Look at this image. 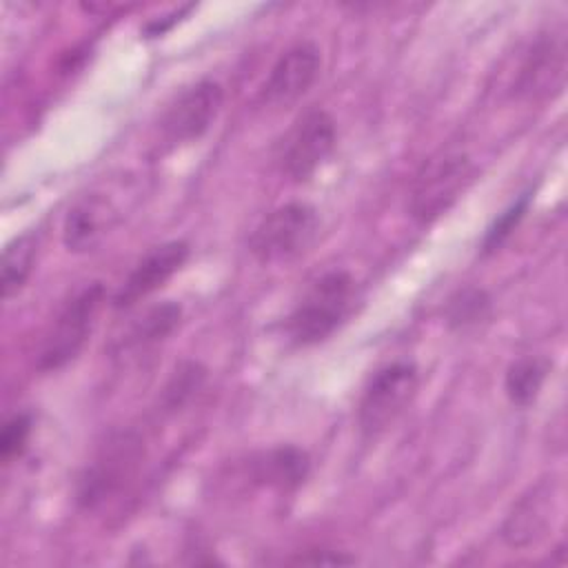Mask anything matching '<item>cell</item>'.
I'll list each match as a JSON object with an SVG mask.
<instances>
[{
    "label": "cell",
    "mask_w": 568,
    "mask_h": 568,
    "mask_svg": "<svg viewBox=\"0 0 568 568\" xmlns=\"http://www.w3.org/2000/svg\"><path fill=\"white\" fill-rule=\"evenodd\" d=\"M355 300V280L335 268L320 275L284 322V333L293 346H315L328 339L348 317Z\"/></svg>",
    "instance_id": "6da1fadb"
},
{
    "label": "cell",
    "mask_w": 568,
    "mask_h": 568,
    "mask_svg": "<svg viewBox=\"0 0 568 568\" xmlns=\"http://www.w3.org/2000/svg\"><path fill=\"white\" fill-rule=\"evenodd\" d=\"M144 462L142 437L133 430L111 433L78 477L75 499L84 510H98L118 499L138 477Z\"/></svg>",
    "instance_id": "7a4b0ae2"
},
{
    "label": "cell",
    "mask_w": 568,
    "mask_h": 568,
    "mask_svg": "<svg viewBox=\"0 0 568 568\" xmlns=\"http://www.w3.org/2000/svg\"><path fill=\"white\" fill-rule=\"evenodd\" d=\"M104 297V284L91 282L60 308L36 353V366L40 371L64 368L80 355L95 328Z\"/></svg>",
    "instance_id": "3957f363"
},
{
    "label": "cell",
    "mask_w": 568,
    "mask_h": 568,
    "mask_svg": "<svg viewBox=\"0 0 568 568\" xmlns=\"http://www.w3.org/2000/svg\"><path fill=\"white\" fill-rule=\"evenodd\" d=\"M419 388V371L413 362L399 359L382 366L368 379L357 402V426L366 439L388 430L410 406Z\"/></svg>",
    "instance_id": "277c9868"
},
{
    "label": "cell",
    "mask_w": 568,
    "mask_h": 568,
    "mask_svg": "<svg viewBox=\"0 0 568 568\" xmlns=\"http://www.w3.org/2000/svg\"><path fill=\"white\" fill-rule=\"evenodd\" d=\"M475 178L473 160L466 153H442L422 164L417 171L410 197L408 213L417 224H430L444 215L468 189Z\"/></svg>",
    "instance_id": "5b68a950"
},
{
    "label": "cell",
    "mask_w": 568,
    "mask_h": 568,
    "mask_svg": "<svg viewBox=\"0 0 568 568\" xmlns=\"http://www.w3.org/2000/svg\"><path fill=\"white\" fill-rule=\"evenodd\" d=\"M317 231L320 215L315 206L308 202H286L255 226L248 251L260 264H286L313 244Z\"/></svg>",
    "instance_id": "8992f818"
},
{
    "label": "cell",
    "mask_w": 568,
    "mask_h": 568,
    "mask_svg": "<svg viewBox=\"0 0 568 568\" xmlns=\"http://www.w3.org/2000/svg\"><path fill=\"white\" fill-rule=\"evenodd\" d=\"M337 142L335 120L322 111L311 109L288 131L282 144L280 164L293 182H306L328 160Z\"/></svg>",
    "instance_id": "52a82bcc"
},
{
    "label": "cell",
    "mask_w": 568,
    "mask_h": 568,
    "mask_svg": "<svg viewBox=\"0 0 568 568\" xmlns=\"http://www.w3.org/2000/svg\"><path fill=\"white\" fill-rule=\"evenodd\" d=\"M566 67H568V49L566 33L550 31L537 36V40L528 47L515 82L513 93L524 100H548L561 93L566 84Z\"/></svg>",
    "instance_id": "ba28073f"
},
{
    "label": "cell",
    "mask_w": 568,
    "mask_h": 568,
    "mask_svg": "<svg viewBox=\"0 0 568 568\" xmlns=\"http://www.w3.org/2000/svg\"><path fill=\"white\" fill-rule=\"evenodd\" d=\"M222 100L224 91L215 80H197L186 87L162 113V140L173 146L200 140L213 126L222 109Z\"/></svg>",
    "instance_id": "9c48e42d"
},
{
    "label": "cell",
    "mask_w": 568,
    "mask_h": 568,
    "mask_svg": "<svg viewBox=\"0 0 568 568\" xmlns=\"http://www.w3.org/2000/svg\"><path fill=\"white\" fill-rule=\"evenodd\" d=\"M322 69L320 49L308 42H295L271 67V73L262 87V98L271 106L295 104L317 80Z\"/></svg>",
    "instance_id": "30bf717a"
},
{
    "label": "cell",
    "mask_w": 568,
    "mask_h": 568,
    "mask_svg": "<svg viewBox=\"0 0 568 568\" xmlns=\"http://www.w3.org/2000/svg\"><path fill=\"white\" fill-rule=\"evenodd\" d=\"M189 244L184 240H169L153 246L126 275L113 295L115 308H129L153 291L162 288L189 260Z\"/></svg>",
    "instance_id": "8fae6325"
},
{
    "label": "cell",
    "mask_w": 568,
    "mask_h": 568,
    "mask_svg": "<svg viewBox=\"0 0 568 568\" xmlns=\"http://www.w3.org/2000/svg\"><path fill=\"white\" fill-rule=\"evenodd\" d=\"M557 501V481L555 479H541L526 495L519 497V501L513 506V510L506 515L501 526V537L513 548H526L535 544L539 537H544L552 510Z\"/></svg>",
    "instance_id": "7c38bea8"
},
{
    "label": "cell",
    "mask_w": 568,
    "mask_h": 568,
    "mask_svg": "<svg viewBox=\"0 0 568 568\" xmlns=\"http://www.w3.org/2000/svg\"><path fill=\"white\" fill-rule=\"evenodd\" d=\"M118 224V209L102 193L78 200L62 224V244L71 253L93 251L104 235Z\"/></svg>",
    "instance_id": "4fadbf2b"
},
{
    "label": "cell",
    "mask_w": 568,
    "mask_h": 568,
    "mask_svg": "<svg viewBox=\"0 0 568 568\" xmlns=\"http://www.w3.org/2000/svg\"><path fill=\"white\" fill-rule=\"evenodd\" d=\"M251 481L280 493L297 490L311 475V457L304 448L293 444H282L262 450L248 462Z\"/></svg>",
    "instance_id": "5bb4252c"
},
{
    "label": "cell",
    "mask_w": 568,
    "mask_h": 568,
    "mask_svg": "<svg viewBox=\"0 0 568 568\" xmlns=\"http://www.w3.org/2000/svg\"><path fill=\"white\" fill-rule=\"evenodd\" d=\"M182 317V306L178 302H160L151 308H146L129 328L124 335L122 348H144L151 344L162 342L166 335L175 331Z\"/></svg>",
    "instance_id": "9a60e30c"
},
{
    "label": "cell",
    "mask_w": 568,
    "mask_h": 568,
    "mask_svg": "<svg viewBox=\"0 0 568 568\" xmlns=\"http://www.w3.org/2000/svg\"><path fill=\"white\" fill-rule=\"evenodd\" d=\"M546 377H548V359L535 357V355L517 357L506 368V375H504L506 397L510 399V404L526 408L539 397Z\"/></svg>",
    "instance_id": "2e32d148"
},
{
    "label": "cell",
    "mask_w": 568,
    "mask_h": 568,
    "mask_svg": "<svg viewBox=\"0 0 568 568\" xmlns=\"http://www.w3.org/2000/svg\"><path fill=\"white\" fill-rule=\"evenodd\" d=\"M38 255V237L24 233L2 251V297L11 300L27 284Z\"/></svg>",
    "instance_id": "e0dca14e"
},
{
    "label": "cell",
    "mask_w": 568,
    "mask_h": 568,
    "mask_svg": "<svg viewBox=\"0 0 568 568\" xmlns=\"http://www.w3.org/2000/svg\"><path fill=\"white\" fill-rule=\"evenodd\" d=\"M490 295L477 286H464L455 291L444 308V320L453 331H466L490 315Z\"/></svg>",
    "instance_id": "ac0fdd59"
},
{
    "label": "cell",
    "mask_w": 568,
    "mask_h": 568,
    "mask_svg": "<svg viewBox=\"0 0 568 568\" xmlns=\"http://www.w3.org/2000/svg\"><path fill=\"white\" fill-rule=\"evenodd\" d=\"M204 377H206V371L197 362H186V364L178 366L162 393L164 408L178 410L180 406H184L193 397V393H197L202 388Z\"/></svg>",
    "instance_id": "d6986e66"
},
{
    "label": "cell",
    "mask_w": 568,
    "mask_h": 568,
    "mask_svg": "<svg viewBox=\"0 0 568 568\" xmlns=\"http://www.w3.org/2000/svg\"><path fill=\"white\" fill-rule=\"evenodd\" d=\"M528 204H530V193H524L521 197H517L510 206H506L497 220L488 226L484 240H481V248L484 253H493L497 251L508 237L510 233L517 229V224L524 220L526 211H528Z\"/></svg>",
    "instance_id": "ffe728a7"
},
{
    "label": "cell",
    "mask_w": 568,
    "mask_h": 568,
    "mask_svg": "<svg viewBox=\"0 0 568 568\" xmlns=\"http://www.w3.org/2000/svg\"><path fill=\"white\" fill-rule=\"evenodd\" d=\"M31 435V415L18 413L9 417L0 430V457L4 464L20 457L29 444Z\"/></svg>",
    "instance_id": "44dd1931"
},
{
    "label": "cell",
    "mask_w": 568,
    "mask_h": 568,
    "mask_svg": "<svg viewBox=\"0 0 568 568\" xmlns=\"http://www.w3.org/2000/svg\"><path fill=\"white\" fill-rule=\"evenodd\" d=\"M313 555H304V557H297V559H293V564H313V566H317V564H331V566H335V564H353L355 561V557H348V555H342V552H337V550H311Z\"/></svg>",
    "instance_id": "7402d4cb"
}]
</instances>
